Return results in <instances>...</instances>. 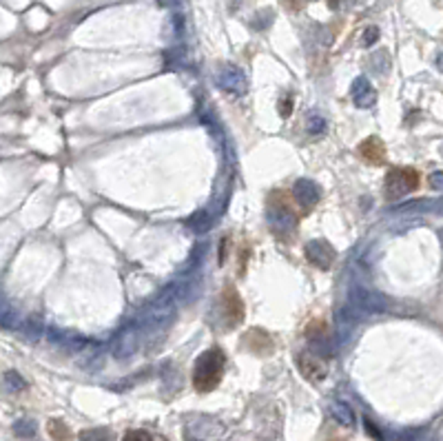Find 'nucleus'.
<instances>
[{
	"instance_id": "39448f33",
	"label": "nucleus",
	"mask_w": 443,
	"mask_h": 441,
	"mask_svg": "<svg viewBox=\"0 0 443 441\" xmlns=\"http://www.w3.org/2000/svg\"><path fill=\"white\" fill-rule=\"evenodd\" d=\"M359 155L370 164H383L385 162V146L379 138H366L359 144Z\"/></svg>"
},
{
	"instance_id": "ddd939ff",
	"label": "nucleus",
	"mask_w": 443,
	"mask_h": 441,
	"mask_svg": "<svg viewBox=\"0 0 443 441\" xmlns=\"http://www.w3.org/2000/svg\"><path fill=\"white\" fill-rule=\"evenodd\" d=\"M377 36H379V29L377 27H370L366 33H363V44H372L374 40H377Z\"/></svg>"
},
{
	"instance_id": "20e7f679",
	"label": "nucleus",
	"mask_w": 443,
	"mask_h": 441,
	"mask_svg": "<svg viewBox=\"0 0 443 441\" xmlns=\"http://www.w3.org/2000/svg\"><path fill=\"white\" fill-rule=\"evenodd\" d=\"M297 364L302 375L309 379V381H322L328 375V364L320 357V355H313V353H302L297 357Z\"/></svg>"
},
{
	"instance_id": "0eeeda50",
	"label": "nucleus",
	"mask_w": 443,
	"mask_h": 441,
	"mask_svg": "<svg viewBox=\"0 0 443 441\" xmlns=\"http://www.w3.org/2000/svg\"><path fill=\"white\" fill-rule=\"evenodd\" d=\"M353 98H355V103L361 107V109H368L370 105H374V92H372V87L370 83L366 80V78H359V80L355 83V92H353Z\"/></svg>"
},
{
	"instance_id": "9d476101",
	"label": "nucleus",
	"mask_w": 443,
	"mask_h": 441,
	"mask_svg": "<svg viewBox=\"0 0 443 441\" xmlns=\"http://www.w3.org/2000/svg\"><path fill=\"white\" fill-rule=\"evenodd\" d=\"M47 428H49L51 437H55V439H64V437H69V431H67V426H64L62 422H58V420L49 422V424H47Z\"/></svg>"
},
{
	"instance_id": "7ed1b4c3",
	"label": "nucleus",
	"mask_w": 443,
	"mask_h": 441,
	"mask_svg": "<svg viewBox=\"0 0 443 441\" xmlns=\"http://www.w3.org/2000/svg\"><path fill=\"white\" fill-rule=\"evenodd\" d=\"M220 311H222V320L226 324V329H235L244 322V302L240 297V293L233 284L224 286L222 295H220Z\"/></svg>"
},
{
	"instance_id": "f257e3e1",
	"label": "nucleus",
	"mask_w": 443,
	"mask_h": 441,
	"mask_svg": "<svg viewBox=\"0 0 443 441\" xmlns=\"http://www.w3.org/2000/svg\"><path fill=\"white\" fill-rule=\"evenodd\" d=\"M226 368V355L220 348H209L198 357L193 370V388L198 392H211L220 386Z\"/></svg>"
},
{
	"instance_id": "423d86ee",
	"label": "nucleus",
	"mask_w": 443,
	"mask_h": 441,
	"mask_svg": "<svg viewBox=\"0 0 443 441\" xmlns=\"http://www.w3.org/2000/svg\"><path fill=\"white\" fill-rule=\"evenodd\" d=\"M317 200H320V191H317L315 184L299 182L295 187V205H299L304 211H311L317 205Z\"/></svg>"
},
{
	"instance_id": "f03ea898",
	"label": "nucleus",
	"mask_w": 443,
	"mask_h": 441,
	"mask_svg": "<svg viewBox=\"0 0 443 441\" xmlns=\"http://www.w3.org/2000/svg\"><path fill=\"white\" fill-rule=\"evenodd\" d=\"M417 189H419V173L415 168L397 166V168H390L388 175H385L383 191L388 200H399L408 193H412Z\"/></svg>"
},
{
	"instance_id": "9b49d317",
	"label": "nucleus",
	"mask_w": 443,
	"mask_h": 441,
	"mask_svg": "<svg viewBox=\"0 0 443 441\" xmlns=\"http://www.w3.org/2000/svg\"><path fill=\"white\" fill-rule=\"evenodd\" d=\"M16 435L31 437V435H33V424H31V422H18V424H16Z\"/></svg>"
},
{
	"instance_id": "1a4fd4ad",
	"label": "nucleus",
	"mask_w": 443,
	"mask_h": 441,
	"mask_svg": "<svg viewBox=\"0 0 443 441\" xmlns=\"http://www.w3.org/2000/svg\"><path fill=\"white\" fill-rule=\"evenodd\" d=\"M3 386L9 392H20L22 388L27 386V383H25V379H22L16 370H9V372H5V377H3Z\"/></svg>"
},
{
	"instance_id": "2eb2a0df",
	"label": "nucleus",
	"mask_w": 443,
	"mask_h": 441,
	"mask_svg": "<svg viewBox=\"0 0 443 441\" xmlns=\"http://www.w3.org/2000/svg\"><path fill=\"white\" fill-rule=\"evenodd\" d=\"M306 3H311V0H288V5H290L293 9H297V7H304Z\"/></svg>"
},
{
	"instance_id": "dca6fc26",
	"label": "nucleus",
	"mask_w": 443,
	"mask_h": 441,
	"mask_svg": "<svg viewBox=\"0 0 443 441\" xmlns=\"http://www.w3.org/2000/svg\"><path fill=\"white\" fill-rule=\"evenodd\" d=\"M342 3H344V0H328V7H331V9H342Z\"/></svg>"
},
{
	"instance_id": "f3484780",
	"label": "nucleus",
	"mask_w": 443,
	"mask_h": 441,
	"mask_svg": "<svg viewBox=\"0 0 443 441\" xmlns=\"http://www.w3.org/2000/svg\"><path fill=\"white\" fill-rule=\"evenodd\" d=\"M437 67L443 71V53H439V55H437Z\"/></svg>"
},
{
	"instance_id": "6e6552de",
	"label": "nucleus",
	"mask_w": 443,
	"mask_h": 441,
	"mask_svg": "<svg viewBox=\"0 0 443 441\" xmlns=\"http://www.w3.org/2000/svg\"><path fill=\"white\" fill-rule=\"evenodd\" d=\"M331 413H333L335 420H339L344 426H353L355 424V415H353V410H350L346 404H333L331 406Z\"/></svg>"
},
{
	"instance_id": "4468645a",
	"label": "nucleus",
	"mask_w": 443,
	"mask_h": 441,
	"mask_svg": "<svg viewBox=\"0 0 443 441\" xmlns=\"http://www.w3.org/2000/svg\"><path fill=\"white\" fill-rule=\"evenodd\" d=\"M127 439H153V437L146 433H127Z\"/></svg>"
},
{
	"instance_id": "f8f14e48",
	"label": "nucleus",
	"mask_w": 443,
	"mask_h": 441,
	"mask_svg": "<svg viewBox=\"0 0 443 441\" xmlns=\"http://www.w3.org/2000/svg\"><path fill=\"white\" fill-rule=\"evenodd\" d=\"M428 182H430V187H433L435 191H443V171L433 173V175L428 178Z\"/></svg>"
}]
</instances>
